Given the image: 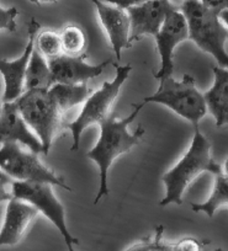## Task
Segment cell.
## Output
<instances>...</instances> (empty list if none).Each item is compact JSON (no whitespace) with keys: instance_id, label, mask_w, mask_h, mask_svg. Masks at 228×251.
<instances>
[{"instance_id":"f1b7e54d","label":"cell","mask_w":228,"mask_h":251,"mask_svg":"<svg viewBox=\"0 0 228 251\" xmlns=\"http://www.w3.org/2000/svg\"><path fill=\"white\" fill-rule=\"evenodd\" d=\"M222 173L225 174V175H226V177L228 178V158L226 159L225 164H223V165H222Z\"/></svg>"},{"instance_id":"9a60e30c","label":"cell","mask_w":228,"mask_h":251,"mask_svg":"<svg viewBox=\"0 0 228 251\" xmlns=\"http://www.w3.org/2000/svg\"><path fill=\"white\" fill-rule=\"evenodd\" d=\"M38 213L37 208L28 202L16 197L9 200L3 226L0 229V248L20 243Z\"/></svg>"},{"instance_id":"ac0fdd59","label":"cell","mask_w":228,"mask_h":251,"mask_svg":"<svg viewBox=\"0 0 228 251\" xmlns=\"http://www.w3.org/2000/svg\"><path fill=\"white\" fill-rule=\"evenodd\" d=\"M51 96L56 103L58 105L59 110L63 113L69 108L84 102L86 99L93 93L91 89L86 85V83L82 84H62L55 83L50 89Z\"/></svg>"},{"instance_id":"52a82bcc","label":"cell","mask_w":228,"mask_h":251,"mask_svg":"<svg viewBox=\"0 0 228 251\" xmlns=\"http://www.w3.org/2000/svg\"><path fill=\"white\" fill-rule=\"evenodd\" d=\"M0 170L11 178L30 182H47L59 186L67 191L72 188L67 185L62 176L57 175L52 169L46 166L38 158V154L24 148L19 143H4L0 148Z\"/></svg>"},{"instance_id":"603a6c76","label":"cell","mask_w":228,"mask_h":251,"mask_svg":"<svg viewBox=\"0 0 228 251\" xmlns=\"http://www.w3.org/2000/svg\"><path fill=\"white\" fill-rule=\"evenodd\" d=\"M200 1L207 8L217 11L218 14L228 10V0H200Z\"/></svg>"},{"instance_id":"ba28073f","label":"cell","mask_w":228,"mask_h":251,"mask_svg":"<svg viewBox=\"0 0 228 251\" xmlns=\"http://www.w3.org/2000/svg\"><path fill=\"white\" fill-rule=\"evenodd\" d=\"M53 185L47 182H30V181H13L11 182V195L13 197L28 202L37 208L53 226L59 230L60 235L65 241L69 250L79 244L78 239L69 233L65 222V209L58 201L53 192Z\"/></svg>"},{"instance_id":"2e32d148","label":"cell","mask_w":228,"mask_h":251,"mask_svg":"<svg viewBox=\"0 0 228 251\" xmlns=\"http://www.w3.org/2000/svg\"><path fill=\"white\" fill-rule=\"evenodd\" d=\"M215 80L205 95L207 111L213 116L217 127L228 128V68H212Z\"/></svg>"},{"instance_id":"8992f818","label":"cell","mask_w":228,"mask_h":251,"mask_svg":"<svg viewBox=\"0 0 228 251\" xmlns=\"http://www.w3.org/2000/svg\"><path fill=\"white\" fill-rule=\"evenodd\" d=\"M114 67L116 69L115 78L111 81H105L99 90L91 93L90 96L86 100L83 110L79 113L78 117L73 122L65 125V128L69 129V132L72 133L73 144L70 147L72 151L79 149L81 137L88 127L93 125H100L101 121H104L110 115L111 107L117 100L121 88L132 72L131 64L118 66L114 63Z\"/></svg>"},{"instance_id":"277c9868","label":"cell","mask_w":228,"mask_h":251,"mask_svg":"<svg viewBox=\"0 0 228 251\" xmlns=\"http://www.w3.org/2000/svg\"><path fill=\"white\" fill-rule=\"evenodd\" d=\"M158 89L153 95L143 99V102L159 103L171 108L173 112L189 121L191 125L199 127L200 121L207 115L205 95L196 86L195 78L185 74L180 80L173 76L159 79Z\"/></svg>"},{"instance_id":"cb8c5ba5","label":"cell","mask_w":228,"mask_h":251,"mask_svg":"<svg viewBox=\"0 0 228 251\" xmlns=\"http://www.w3.org/2000/svg\"><path fill=\"white\" fill-rule=\"evenodd\" d=\"M105 1H108V3L110 4H115V5L121 6V8L123 9H127L130 8V6L138 5V4L145 1V0H105Z\"/></svg>"},{"instance_id":"7c38bea8","label":"cell","mask_w":228,"mask_h":251,"mask_svg":"<svg viewBox=\"0 0 228 251\" xmlns=\"http://www.w3.org/2000/svg\"><path fill=\"white\" fill-rule=\"evenodd\" d=\"M86 54L81 55L62 54L55 58H50L48 66L52 73L53 83L62 84H82L90 79L101 75L104 69L108 67L111 59H106L96 66H91L86 62Z\"/></svg>"},{"instance_id":"6da1fadb","label":"cell","mask_w":228,"mask_h":251,"mask_svg":"<svg viewBox=\"0 0 228 251\" xmlns=\"http://www.w3.org/2000/svg\"><path fill=\"white\" fill-rule=\"evenodd\" d=\"M145 102L132 103V112L125 118H117V116L111 112L104 121H101L100 136L98 142L91 151H88L86 156L95 161L100 169V188L95 197L94 204H98L103 197L109 195L108 175L115 159L122 154L128 153L132 148L138 146L144 136L145 129L142 126H138L135 133L128 131V126L136 120L138 113L144 107Z\"/></svg>"},{"instance_id":"e0dca14e","label":"cell","mask_w":228,"mask_h":251,"mask_svg":"<svg viewBox=\"0 0 228 251\" xmlns=\"http://www.w3.org/2000/svg\"><path fill=\"white\" fill-rule=\"evenodd\" d=\"M47 58L33 48L25 78V90H48L53 85Z\"/></svg>"},{"instance_id":"5bb4252c","label":"cell","mask_w":228,"mask_h":251,"mask_svg":"<svg viewBox=\"0 0 228 251\" xmlns=\"http://www.w3.org/2000/svg\"><path fill=\"white\" fill-rule=\"evenodd\" d=\"M96 8L99 19L110 40L111 47L117 60L121 59L123 48H128L130 43V16L126 9L115 4L104 3L101 0H91Z\"/></svg>"},{"instance_id":"9c48e42d","label":"cell","mask_w":228,"mask_h":251,"mask_svg":"<svg viewBox=\"0 0 228 251\" xmlns=\"http://www.w3.org/2000/svg\"><path fill=\"white\" fill-rule=\"evenodd\" d=\"M154 38L161 57V68L154 74V78L162 79L173 75L174 50L181 42L189 40L188 23L180 9H174L167 16L166 21Z\"/></svg>"},{"instance_id":"83f0119b","label":"cell","mask_w":228,"mask_h":251,"mask_svg":"<svg viewBox=\"0 0 228 251\" xmlns=\"http://www.w3.org/2000/svg\"><path fill=\"white\" fill-rule=\"evenodd\" d=\"M220 18H221V20L223 21V24H225L228 28V10L222 11V13L220 14Z\"/></svg>"},{"instance_id":"7a4b0ae2","label":"cell","mask_w":228,"mask_h":251,"mask_svg":"<svg viewBox=\"0 0 228 251\" xmlns=\"http://www.w3.org/2000/svg\"><path fill=\"white\" fill-rule=\"evenodd\" d=\"M194 131L193 141L183 158L162 176V181L166 185V196L159 202L161 206L181 204L186 188L201 174L211 173L216 175L222 171V165L212 158L211 142L201 133L199 127H195Z\"/></svg>"},{"instance_id":"ffe728a7","label":"cell","mask_w":228,"mask_h":251,"mask_svg":"<svg viewBox=\"0 0 228 251\" xmlns=\"http://www.w3.org/2000/svg\"><path fill=\"white\" fill-rule=\"evenodd\" d=\"M62 50L64 54L81 55L86 47V37L84 31L75 25H68L60 31Z\"/></svg>"},{"instance_id":"d4e9b609","label":"cell","mask_w":228,"mask_h":251,"mask_svg":"<svg viewBox=\"0 0 228 251\" xmlns=\"http://www.w3.org/2000/svg\"><path fill=\"white\" fill-rule=\"evenodd\" d=\"M4 186L5 185H1V183H0V203H1V202L9 201L10 199H13V195H11V192L6 191Z\"/></svg>"},{"instance_id":"4fadbf2b","label":"cell","mask_w":228,"mask_h":251,"mask_svg":"<svg viewBox=\"0 0 228 251\" xmlns=\"http://www.w3.org/2000/svg\"><path fill=\"white\" fill-rule=\"evenodd\" d=\"M32 132L15 101L4 102L0 112V144L19 143L35 153H43L40 138Z\"/></svg>"},{"instance_id":"484cf974","label":"cell","mask_w":228,"mask_h":251,"mask_svg":"<svg viewBox=\"0 0 228 251\" xmlns=\"http://www.w3.org/2000/svg\"><path fill=\"white\" fill-rule=\"evenodd\" d=\"M13 182V178L10 176L6 175L3 170H0V183L1 185H6V183H11Z\"/></svg>"},{"instance_id":"d6986e66","label":"cell","mask_w":228,"mask_h":251,"mask_svg":"<svg viewBox=\"0 0 228 251\" xmlns=\"http://www.w3.org/2000/svg\"><path fill=\"white\" fill-rule=\"evenodd\" d=\"M225 206H228V178L221 171L215 175V183L210 197L203 203H193L191 208L196 213L201 212L212 218L216 211Z\"/></svg>"},{"instance_id":"3957f363","label":"cell","mask_w":228,"mask_h":251,"mask_svg":"<svg viewBox=\"0 0 228 251\" xmlns=\"http://www.w3.org/2000/svg\"><path fill=\"white\" fill-rule=\"evenodd\" d=\"M179 9L188 23L189 40L212 55L218 66L228 68V53L225 48L228 28L220 14L203 5L200 0H185Z\"/></svg>"},{"instance_id":"7402d4cb","label":"cell","mask_w":228,"mask_h":251,"mask_svg":"<svg viewBox=\"0 0 228 251\" xmlns=\"http://www.w3.org/2000/svg\"><path fill=\"white\" fill-rule=\"evenodd\" d=\"M19 11L16 8L4 9L0 6V30L14 32L16 30V16Z\"/></svg>"},{"instance_id":"8fae6325","label":"cell","mask_w":228,"mask_h":251,"mask_svg":"<svg viewBox=\"0 0 228 251\" xmlns=\"http://www.w3.org/2000/svg\"><path fill=\"white\" fill-rule=\"evenodd\" d=\"M40 30V24L36 19H31L28 23V41L25 50L15 60L0 59V74L4 79V102L15 101L20 98L25 91V78L28 71V62H30L31 53L35 48V40Z\"/></svg>"},{"instance_id":"44dd1931","label":"cell","mask_w":228,"mask_h":251,"mask_svg":"<svg viewBox=\"0 0 228 251\" xmlns=\"http://www.w3.org/2000/svg\"><path fill=\"white\" fill-rule=\"evenodd\" d=\"M35 47L47 59L62 54L63 50L60 33L53 30H46L37 33L35 40Z\"/></svg>"},{"instance_id":"5b68a950","label":"cell","mask_w":228,"mask_h":251,"mask_svg":"<svg viewBox=\"0 0 228 251\" xmlns=\"http://www.w3.org/2000/svg\"><path fill=\"white\" fill-rule=\"evenodd\" d=\"M15 102L24 120L40 138L43 154L47 155L58 133L65 128L63 112L48 90H25Z\"/></svg>"},{"instance_id":"30bf717a","label":"cell","mask_w":228,"mask_h":251,"mask_svg":"<svg viewBox=\"0 0 228 251\" xmlns=\"http://www.w3.org/2000/svg\"><path fill=\"white\" fill-rule=\"evenodd\" d=\"M176 9L171 0H145L138 5L127 8L130 16V43L144 36H156L167 16Z\"/></svg>"},{"instance_id":"4316f807","label":"cell","mask_w":228,"mask_h":251,"mask_svg":"<svg viewBox=\"0 0 228 251\" xmlns=\"http://www.w3.org/2000/svg\"><path fill=\"white\" fill-rule=\"evenodd\" d=\"M31 3L37 4V5H41V4H50V3H56L58 0H30Z\"/></svg>"},{"instance_id":"f546056e","label":"cell","mask_w":228,"mask_h":251,"mask_svg":"<svg viewBox=\"0 0 228 251\" xmlns=\"http://www.w3.org/2000/svg\"><path fill=\"white\" fill-rule=\"evenodd\" d=\"M3 105H4V101H3V99H1V100H0V112H1V108H3Z\"/></svg>"}]
</instances>
